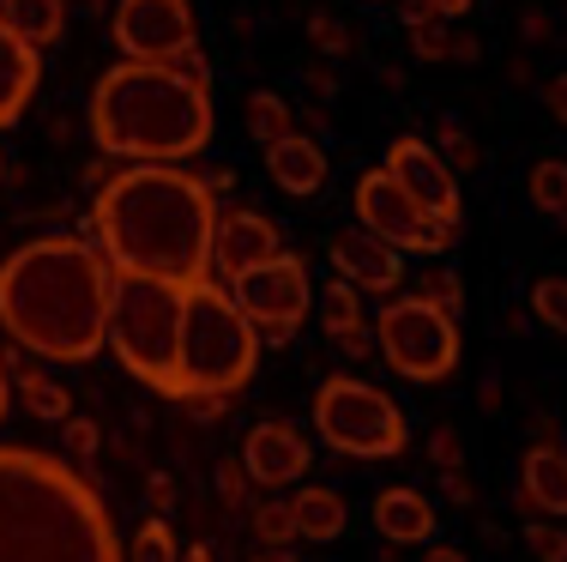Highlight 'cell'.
Masks as SVG:
<instances>
[{"instance_id": "obj_1", "label": "cell", "mask_w": 567, "mask_h": 562, "mask_svg": "<svg viewBox=\"0 0 567 562\" xmlns=\"http://www.w3.org/2000/svg\"><path fill=\"white\" fill-rule=\"evenodd\" d=\"M91 231L115 273L199 285L212 278V231H218V194L182 164H127L97 182Z\"/></svg>"}, {"instance_id": "obj_2", "label": "cell", "mask_w": 567, "mask_h": 562, "mask_svg": "<svg viewBox=\"0 0 567 562\" xmlns=\"http://www.w3.org/2000/svg\"><path fill=\"white\" fill-rule=\"evenodd\" d=\"M115 266L79 236H37L0 260V327L49 364H91L110 339Z\"/></svg>"}, {"instance_id": "obj_3", "label": "cell", "mask_w": 567, "mask_h": 562, "mask_svg": "<svg viewBox=\"0 0 567 562\" xmlns=\"http://www.w3.org/2000/svg\"><path fill=\"white\" fill-rule=\"evenodd\" d=\"M0 562H121L110 502L55 453L0 448Z\"/></svg>"}, {"instance_id": "obj_4", "label": "cell", "mask_w": 567, "mask_h": 562, "mask_svg": "<svg viewBox=\"0 0 567 562\" xmlns=\"http://www.w3.org/2000/svg\"><path fill=\"white\" fill-rule=\"evenodd\" d=\"M212 79L175 61H115L91 85V140L133 164H182L212 145Z\"/></svg>"}, {"instance_id": "obj_5", "label": "cell", "mask_w": 567, "mask_h": 562, "mask_svg": "<svg viewBox=\"0 0 567 562\" xmlns=\"http://www.w3.org/2000/svg\"><path fill=\"white\" fill-rule=\"evenodd\" d=\"M103 345L121 357L133 381H145L164 399H182V285L115 273L110 339Z\"/></svg>"}, {"instance_id": "obj_6", "label": "cell", "mask_w": 567, "mask_h": 562, "mask_svg": "<svg viewBox=\"0 0 567 562\" xmlns=\"http://www.w3.org/2000/svg\"><path fill=\"white\" fill-rule=\"evenodd\" d=\"M260 333L229 303L224 285L199 278L182 290V399L187 394H236L260 369Z\"/></svg>"}, {"instance_id": "obj_7", "label": "cell", "mask_w": 567, "mask_h": 562, "mask_svg": "<svg viewBox=\"0 0 567 562\" xmlns=\"http://www.w3.org/2000/svg\"><path fill=\"white\" fill-rule=\"evenodd\" d=\"M315 430L327 448L357 453V460H393L411 448V418L386 387L362 381V375H327L315 394Z\"/></svg>"}, {"instance_id": "obj_8", "label": "cell", "mask_w": 567, "mask_h": 562, "mask_svg": "<svg viewBox=\"0 0 567 562\" xmlns=\"http://www.w3.org/2000/svg\"><path fill=\"white\" fill-rule=\"evenodd\" d=\"M374 351L404 381H447L458 369V315L435 309L429 297H399L374 315Z\"/></svg>"}, {"instance_id": "obj_9", "label": "cell", "mask_w": 567, "mask_h": 562, "mask_svg": "<svg viewBox=\"0 0 567 562\" xmlns=\"http://www.w3.org/2000/svg\"><path fill=\"white\" fill-rule=\"evenodd\" d=\"M229 285V303L254 320L260 345H284L302 333V315L315 309V285H308V266L296 254H272V260H254L241 273L224 278Z\"/></svg>"}, {"instance_id": "obj_10", "label": "cell", "mask_w": 567, "mask_h": 562, "mask_svg": "<svg viewBox=\"0 0 567 562\" xmlns=\"http://www.w3.org/2000/svg\"><path fill=\"white\" fill-rule=\"evenodd\" d=\"M386 170H393V182L423 206V218L435 224L447 243H458V231H465V200H458V176L447 170V157L429 140H416V133H399V140L386 145Z\"/></svg>"}, {"instance_id": "obj_11", "label": "cell", "mask_w": 567, "mask_h": 562, "mask_svg": "<svg viewBox=\"0 0 567 562\" xmlns=\"http://www.w3.org/2000/svg\"><path fill=\"white\" fill-rule=\"evenodd\" d=\"M357 218H362V231H374L399 254H441L447 248V236H441L435 224L423 218V206L393 182V170H369V176L357 182Z\"/></svg>"}, {"instance_id": "obj_12", "label": "cell", "mask_w": 567, "mask_h": 562, "mask_svg": "<svg viewBox=\"0 0 567 562\" xmlns=\"http://www.w3.org/2000/svg\"><path fill=\"white\" fill-rule=\"evenodd\" d=\"M194 43L199 31L187 0H115V49L127 61H175Z\"/></svg>"}, {"instance_id": "obj_13", "label": "cell", "mask_w": 567, "mask_h": 562, "mask_svg": "<svg viewBox=\"0 0 567 562\" xmlns=\"http://www.w3.org/2000/svg\"><path fill=\"white\" fill-rule=\"evenodd\" d=\"M308 466H315V448H308V436L296 430V423H254L248 441H241V472L254 478V484H302Z\"/></svg>"}, {"instance_id": "obj_14", "label": "cell", "mask_w": 567, "mask_h": 562, "mask_svg": "<svg viewBox=\"0 0 567 562\" xmlns=\"http://www.w3.org/2000/svg\"><path fill=\"white\" fill-rule=\"evenodd\" d=\"M284 248V236H278V224L266 218V212H254V206H218V231H212V266L229 278V273H241V266H254V260H272V254Z\"/></svg>"}, {"instance_id": "obj_15", "label": "cell", "mask_w": 567, "mask_h": 562, "mask_svg": "<svg viewBox=\"0 0 567 562\" xmlns=\"http://www.w3.org/2000/svg\"><path fill=\"white\" fill-rule=\"evenodd\" d=\"M332 273L357 290H399L404 254L393 243H381L374 231H344V236H332Z\"/></svg>"}, {"instance_id": "obj_16", "label": "cell", "mask_w": 567, "mask_h": 562, "mask_svg": "<svg viewBox=\"0 0 567 562\" xmlns=\"http://www.w3.org/2000/svg\"><path fill=\"white\" fill-rule=\"evenodd\" d=\"M519 508L525 514L567 520V453L549 436L537 448H525V460H519Z\"/></svg>"}, {"instance_id": "obj_17", "label": "cell", "mask_w": 567, "mask_h": 562, "mask_svg": "<svg viewBox=\"0 0 567 562\" xmlns=\"http://www.w3.org/2000/svg\"><path fill=\"white\" fill-rule=\"evenodd\" d=\"M266 170H272V182L296 200H308V194L327 187V152H320V140L302 133V127H290L284 140L266 145Z\"/></svg>"}, {"instance_id": "obj_18", "label": "cell", "mask_w": 567, "mask_h": 562, "mask_svg": "<svg viewBox=\"0 0 567 562\" xmlns=\"http://www.w3.org/2000/svg\"><path fill=\"white\" fill-rule=\"evenodd\" d=\"M37 79H43V61H37V49L24 43V37L12 31L7 19H0V127H12L24 110H31Z\"/></svg>"}, {"instance_id": "obj_19", "label": "cell", "mask_w": 567, "mask_h": 562, "mask_svg": "<svg viewBox=\"0 0 567 562\" xmlns=\"http://www.w3.org/2000/svg\"><path fill=\"white\" fill-rule=\"evenodd\" d=\"M374 532L386 544H429L435 539V502L411 484H386L374 497Z\"/></svg>"}, {"instance_id": "obj_20", "label": "cell", "mask_w": 567, "mask_h": 562, "mask_svg": "<svg viewBox=\"0 0 567 562\" xmlns=\"http://www.w3.org/2000/svg\"><path fill=\"white\" fill-rule=\"evenodd\" d=\"M290 514H296V539H308V544H332V539H344V527H350L344 497H339V490H327V484L290 497Z\"/></svg>"}, {"instance_id": "obj_21", "label": "cell", "mask_w": 567, "mask_h": 562, "mask_svg": "<svg viewBox=\"0 0 567 562\" xmlns=\"http://www.w3.org/2000/svg\"><path fill=\"white\" fill-rule=\"evenodd\" d=\"M0 19L43 55V49L61 43V31H66V0H0Z\"/></svg>"}, {"instance_id": "obj_22", "label": "cell", "mask_w": 567, "mask_h": 562, "mask_svg": "<svg viewBox=\"0 0 567 562\" xmlns=\"http://www.w3.org/2000/svg\"><path fill=\"white\" fill-rule=\"evenodd\" d=\"M411 49H416L423 61H477V37L453 31V19L411 24Z\"/></svg>"}, {"instance_id": "obj_23", "label": "cell", "mask_w": 567, "mask_h": 562, "mask_svg": "<svg viewBox=\"0 0 567 562\" xmlns=\"http://www.w3.org/2000/svg\"><path fill=\"white\" fill-rule=\"evenodd\" d=\"M241 122H248L254 145H272L296 127V110L278 98V91H248V115H241Z\"/></svg>"}, {"instance_id": "obj_24", "label": "cell", "mask_w": 567, "mask_h": 562, "mask_svg": "<svg viewBox=\"0 0 567 562\" xmlns=\"http://www.w3.org/2000/svg\"><path fill=\"white\" fill-rule=\"evenodd\" d=\"M19 394H24V411L43 418V423H61L66 411H73V394H66L55 375H43V369H24L19 375Z\"/></svg>"}, {"instance_id": "obj_25", "label": "cell", "mask_w": 567, "mask_h": 562, "mask_svg": "<svg viewBox=\"0 0 567 562\" xmlns=\"http://www.w3.org/2000/svg\"><path fill=\"white\" fill-rule=\"evenodd\" d=\"M315 309H320V327H327V339H332V345H339L344 333H357V327H362L357 285H344V278H339V285H327V290H320V297H315Z\"/></svg>"}, {"instance_id": "obj_26", "label": "cell", "mask_w": 567, "mask_h": 562, "mask_svg": "<svg viewBox=\"0 0 567 562\" xmlns=\"http://www.w3.org/2000/svg\"><path fill=\"white\" fill-rule=\"evenodd\" d=\"M175 556H182V544H175V532H169L164 514L140 520V532L121 544V562H175Z\"/></svg>"}, {"instance_id": "obj_27", "label": "cell", "mask_w": 567, "mask_h": 562, "mask_svg": "<svg viewBox=\"0 0 567 562\" xmlns=\"http://www.w3.org/2000/svg\"><path fill=\"white\" fill-rule=\"evenodd\" d=\"M525 194H532L537 212L561 218V212H567V164H561V157H544V164H532V176H525Z\"/></svg>"}, {"instance_id": "obj_28", "label": "cell", "mask_w": 567, "mask_h": 562, "mask_svg": "<svg viewBox=\"0 0 567 562\" xmlns=\"http://www.w3.org/2000/svg\"><path fill=\"white\" fill-rule=\"evenodd\" d=\"M254 539L272 544V551H290V544H296V514H290V502H260V508H254Z\"/></svg>"}, {"instance_id": "obj_29", "label": "cell", "mask_w": 567, "mask_h": 562, "mask_svg": "<svg viewBox=\"0 0 567 562\" xmlns=\"http://www.w3.org/2000/svg\"><path fill=\"white\" fill-rule=\"evenodd\" d=\"M525 544L537 562H567V527H556V514H525Z\"/></svg>"}, {"instance_id": "obj_30", "label": "cell", "mask_w": 567, "mask_h": 562, "mask_svg": "<svg viewBox=\"0 0 567 562\" xmlns=\"http://www.w3.org/2000/svg\"><path fill=\"white\" fill-rule=\"evenodd\" d=\"M532 315L549 333H567V278H537L532 285Z\"/></svg>"}, {"instance_id": "obj_31", "label": "cell", "mask_w": 567, "mask_h": 562, "mask_svg": "<svg viewBox=\"0 0 567 562\" xmlns=\"http://www.w3.org/2000/svg\"><path fill=\"white\" fill-rule=\"evenodd\" d=\"M435 152H441V157H447V170H453V176H471V170H477V164H483V152H477V140H471V133H465V127H458V122H441V145H435Z\"/></svg>"}, {"instance_id": "obj_32", "label": "cell", "mask_w": 567, "mask_h": 562, "mask_svg": "<svg viewBox=\"0 0 567 562\" xmlns=\"http://www.w3.org/2000/svg\"><path fill=\"white\" fill-rule=\"evenodd\" d=\"M416 297H429L435 309H447V315H458V309H465V285H458L453 273H441V266L423 278V290H416Z\"/></svg>"}, {"instance_id": "obj_33", "label": "cell", "mask_w": 567, "mask_h": 562, "mask_svg": "<svg viewBox=\"0 0 567 562\" xmlns=\"http://www.w3.org/2000/svg\"><path fill=\"white\" fill-rule=\"evenodd\" d=\"M61 441H66V453H73V460H91V453H97V441H103V430L91 418H73V411H66V418H61Z\"/></svg>"}, {"instance_id": "obj_34", "label": "cell", "mask_w": 567, "mask_h": 562, "mask_svg": "<svg viewBox=\"0 0 567 562\" xmlns=\"http://www.w3.org/2000/svg\"><path fill=\"white\" fill-rule=\"evenodd\" d=\"M308 37H315L327 55H350V31L332 19V12H315V19H308Z\"/></svg>"}, {"instance_id": "obj_35", "label": "cell", "mask_w": 567, "mask_h": 562, "mask_svg": "<svg viewBox=\"0 0 567 562\" xmlns=\"http://www.w3.org/2000/svg\"><path fill=\"white\" fill-rule=\"evenodd\" d=\"M429 460H435V472H441V466H465V441H458V430H435V436H429Z\"/></svg>"}, {"instance_id": "obj_36", "label": "cell", "mask_w": 567, "mask_h": 562, "mask_svg": "<svg viewBox=\"0 0 567 562\" xmlns=\"http://www.w3.org/2000/svg\"><path fill=\"white\" fill-rule=\"evenodd\" d=\"M248 484H254V478L241 472V460H236V466H218V497H224L229 508H241V502H248Z\"/></svg>"}, {"instance_id": "obj_37", "label": "cell", "mask_w": 567, "mask_h": 562, "mask_svg": "<svg viewBox=\"0 0 567 562\" xmlns=\"http://www.w3.org/2000/svg\"><path fill=\"white\" fill-rule=\"evenodd\" d=\"M441 484H447V502H458V508H471V502H477V490H471L465 466H441Z\"/></svg>"}, {"instance_id": "obj_38", "label": "cell", "mask_w": 567, "mask_h": 562, "mask_svg": "<svg viewBox=\"0 0 567 562\" xmlns=\"http://www.w3.org/2000/svg\"><path fill=\"white\" fill-rule=\"evenodd\" d=\"M544 110H549V115H556V122L567 127V73H556V79L544 85Z\"/></svg>"}, {"instance_id": "obj_39", "label": "cell", "mask_w": 567, "mask_h": 562, "mask_svg": "<svg viewBox=\"0 0 567 562\" xmlns=\"http://www.w3.org/2000/svg\"><path fill=\"white\" fill-rule=\"evenodd\" d=\"M471 7H477V0H429V12H435V19H453V24L465 19Z\"/></svg>"}, {"instance_id": "obj_40", "label": "cell", "mask_w": 567, "mask_h": 562, "mask_svg": "<svg viewBox=\"0 0 567 562\" xmlns=\"http://www.w3.org/2000/svg\"><path fill=\"white\" fill-rule=\"evenodd\" d=\"M399 19H404V31H411V24H429L435 12H429V0H404V7H399Z\"/></svg>"}, {"instance_id": "obj_41", "label": "cell", "mask_w": 567, "mask_h": 562, "mask_svg": "<svg viewBox=\"0 0 567 562\" xmlns=\"http://www.w3.org/2000/svg\"><path fill=\"white\" fill-rule=\"evenodd\" d=\"M423 562H465V551H458V544H429Z\"/></svg>"}, {"instance_id": "obj_42", "label": "cell", "mask_w": 567, "mask_h": 562, "mask_svg": "<svg viewBox=\"0 0 567 562\" xmlns=\"http://www.w3.org/2000/svg\"><path fill=\"white\" fill-rule=\"evenodd\" d=\"M477 406H483V411H495V406H502V381H495V375L483 381V399H477Z\"/></svg>"}, {"instance_id": "obj_43", "label": "cell", "mask_w": 567, "mask_h": 562, "mask_svg": "<svg viewBox=\"0 0 567 562\" xmlns=\"http://www.w3.org/2000/svg\"><path fill=\"white\" fill-rule=\"evenodd\" d=\"M152 497H157V508H169V502H175V484H169V478H157V484H152Z\"/></svg>"}, {"instance_id": "obj_44", "label": "cell", "mask_w": 567, "mask_h": 562, "mask_svg": "<svg viewBox=\"0 0 567 562\" xmlns=\"http://www.w3.org/2000/svg\"><path fill=\"white\" fill-rule=\"evenodd\" d=\"M175 562H212V551H206V544H194V551H182Z\"/></svg>"}, {"instance_id": "obj_45", "label": "cell", "mask_w": 567, "mask_h": 562, "mask_svg": "<svg viewBox=\"0 0 567 562\" xmlns=\"http://www.w3.org/2000/svg\"><path fill=\"white\" fill-rule=\"evenodd\" d=\"M0 418H7V369H0Z\"/></svg>"}, {"instance_id": "obj_46", "label": "cell", "mask_w": 567, "mask_h": 562, "mask_svg": "<svg viewBox=\"0 0 567 562\" xmlns=\"http://www.w3.org/2000/svg\"><path fill=\"white\" fill-rule=\"evenodd\" d=\"M254 562H278V556H254Z\"/></svg>"}, {"instance_id": "obj_47", "label": "cell", "mask_w": 567, "mask_h": 562, "mask_svg": "<svg viewBox=\"0 0 567 562\" xmlns=\"http://www.w3.org/2000/svg\"><path fill=\"white\" fill-rule=\"evenodd\" d=\"M0 176H7V164H0Z\"/></svg>"}, {"instance_id": "obj_48", "label": "cell", "mask_w": 567, "mask_h": 562, "mask_svg": "<svg viewBox=\"0 0 567 562\" xmlns=\"http://www.w3.org/2000/svg\"><path fill=\"white\" fill-rule=\"evenodd\" d=\"M561 224H567V212H561Z\"/></svg>"}]
</instances>
